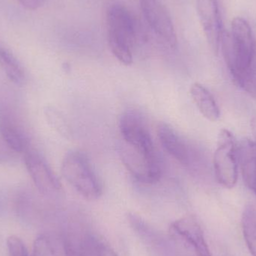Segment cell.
Listing matches in <instances>:
<instances>
[{
  "label": "cell",
  "mask_w": 256,
  "mask_h": 256,
  "mask_svg": "<svg viewBox=\"0 0 256 256\" xmlns=\"http://www.w3.org/2000/svg\"><path fill=\"white\" fill-rule=\"evenodd\" d=\"M122 160L131 176L144 184L158 182L162 174V166L152 140L126 142L120 146Z\"/></svg>",
  "instance_id": "3957f363"
},
{
  "label": "cell",
  "mask_w": 256,
  "mask_h": 256,
  "mask_svg": "<svg viewBox=\"0 0 256 256\" xmlns=\"http://www.w3.org/2000/svg\"><path fill=\"white\" fill-rule=\"evenodd\" d=\"M245 242L252 256H256V207L246 206L242 215Z\"/></svg>",
  "instance_id": "2e32d148"
},
{
  "label": "cell",
  "mask_w": 256,
  "mask_h": 256,
  "mask_svg": "<svg viewBox=\"0 0 256 256\" xmlns=\"http://www.w3.org/2000/svg\"><path fill=\"white\" fill-rule=\"evenodd\" d=\"M238 148L232 134L222 130L218 136V148L214 156V166L218 182L232 188L238 180Z\"/></svg>",
  "instance_id": "8992f818"
},
{
  "label": "cell",
  "mask_w": 256,
  "mask_h": 256,
  "mask_svg": "<svg viewBox=\"0 0 256 256\" xmlns=\"http://www.w3.org/2000/svg\"><path fill=\"white\" fill-rule=\"evenodd\" d=\"M0 67L14 84L21 85L25 80V72L14 56L0 46Z\"/></svg>",
  "instance_id": "9a60e30c"
},
{
  "label": "cell",
  "mask_w": 256,
  "mask_h": 256,
  "mask_svg": "<svg viewBox=\"0 0 256 256\" xmlns=\"http://www.w3.org/2000/svg\"><path fill=\"white\" fill-rule=\"evenodd\" d=\"M7 246L10 256H28L26 246L18 236L8 238Z\"/></svg>",
  "instance_id": "d6986e66"
},
{
  "label": "cell",
  "mask_w": 256,
  "mask_h": 256,
  "mask_svg": "<svg viewBox=\"0 0 256 256\" xmlns=\"http://www.w3.org/2000/svg\"><path fill=\"white\" fill-rule=\"evenodd\" d=\"M18 156V152H15L0 135V164L14 162Z\"/></svg>",
  "instance_id": "ffe728a7"
},
{
  "label": "cell",
  "mask_w": 256,
  "mask_h": 256,
  "mask_svg": "<svg viewBox=\"0 0 256 256\" xmlns=\"http://www.w3.org/2000/svg\"><path fill=\"white\" fill-rule=\"evenodd\" d=\"M190 94L202 115L210 122H216L220 116L218 104L212 93L202 85L194 84Z\"/></svg>",
  "instance_id": "5bb4252c"
},
{
  "label": "cell",
  "mask_w": 256,
  "mask_h": 256,
  "mask_svg": "<svg viewBox=\"0 0 256 256\" xmlns=\"http://www.w3.org/2000/svg\"><path fill=\"white\" fill-rule=\"evenodd\" d=\"M33 256H58L50 238L40 234L33 244Z\"/></svg>",
  "instance_id": "ac0fdd59"
},
{
  "label": "cell",
  "mask_w": 256,
  "mask_h": 256,
  "mask_svg": "<svg viewBox=\"0 0 256 256\" xmlns=\"http://www.w3.org/2000/svg\"><path fill=\"white\" fill-rule=\"evenodd\" d=\"M0 135L18 154L26 152L28 140L15 110L0 99Z\"/></svg>",
  "instance_id": "9c48e42d"
},
{
  "label": "cell",
  "mask_w": 256,
  "mask_h": 256,
  "mask_svg": "<svg viewBox=\"0 0 256 256\" xmlns=\"http://www.w3.org/2000/svg\"><path fill=\"white\" fill-rule=\"evenodd\" d=\"M251 129H252V135H254L256 142V117L251 122Z\"/></svg>",
  "instance_id": "7402d4cb"
},
{
  "label": "cell",
  "mask_w": 256,
  "mask_h": 256,
  "mask_svg": "<svg viewBox=\"0 0 256 256\" xmlns=\"http://www.w3.org/2000/svg\"><path fill=\"white\" fill-rule=\"evenodd\" d=\"M221 46L234 80L256 98V42L248 21L242 18H234L231 32H222Z\"/></svg>",
  "instance_id": "6da1fadb"
},
{
  "label": "cell",
  "mask_w": 256,
  "mask_h": 256,
  "mask_svg": "<svg viewBox=\"0 0 256 256\" xmlns=\"http://www.w3.org/2000/svg\"><path fill=\"white\" fill-rule=\"evenodd\" d=\"M110 48L116 58L124 66L132 63V48L138 38V25L132 14L122 4L109 8L106 14Z\"/></svg>",
  "instance_id": "7a4b0ae2"
},
{
  "label": "cell",
  "mask_w": 256,
  "mask_h": 256,
  "mask_svg": "<svg viewBox=\"0 0 256 256\" xmlns=\"http://www.w3.org/2000/svg\"><path fill=\"white\" fill-rule=\"evenodd\" d=\"M158 136L160 142L168 154L185 166L192 165V148L172 128L166 123H161L158 127Z\"/></svg>",
  "instance_id": "7c38bea8"
},
{
  "label": "cell",
  "mask_w": 256,
  "mask_h": 256,
  "mask_svg": "<svg viewBox=\"0 0 256 256\" xmlns=\"http://www.w3.org/2000/svg\"><path fill=\"white\" fill-rule=\"evenodd\" d=\"M62 174L69 184L86 200H96L102 195V182L84 152H68L62 162Z\"/></svg>",
  "instance_id": "277c9868"
},
{
  "label": "cell",
  "mask_w": 256,
  "mask_h": 256,
  "mask_svg": "<svg viewBox=\"0 0 256 256\" xmlns=\"http://www.w3.org/2000/svg\"><path fill=\"white\" fill-rule=\"evenodd\" d=\"M196 10L208 42L218 54L224 32L218 0H196Z\"/></svg>",
  "instance_id": "8fae6325"
},
{
  "label": "cell",
  "mask_w": 256,
  "mask_h": 256,
  "mask_svg": "<svg viewBox=\"0 0 256 256\" xmlns=\"http://www.w3.org/2000/svg\"><path fill=\"white\" fill-rule=\"evenodd\" d=\"M170 231L174 238L191 248L196 256H212L202 230L192 216L174 221L170 226Z\"/></svg>",
  "instance_id": "30bf717a"
},
{
  "label": "cell",
  "mask_w": 256,
  "mask_h": 256,
  "mask_svg": "<svg viewBox=\"0 0 256 256\" xmlns=\"http://www.w3.org/2000/svg\"><path fill=\"white\" fill-rule=\"evenodd\" d=\"M242 176L246 186L256 195V142L245 140L238 148Z\"/></svg>",
  "instance_id": "4fadbf2b"
},
{
  "label": "cell",
  "mask_w": 256,
  "mask_h": 256,
  "mask_svg": "<svg viewBox=\"0 0 256 256\" xmlns=\"http://www.w3.org/2000/svg\"><path fill=\"white\" fill-rule=\"evenodd\" d=\"M64 250L66 256H118L96 233L80 224L68 227Z\"/></svg>",
  "instance_id": "5b68a950"
},
{
  "label": "cell",
  "mask_w": 256,
  "mask_h": 256,
  "mask_svg": "<svg viewBox=\"0 0 256 256\" xmlns=\"http://www.w3.org/2000/svg\"><path fill=\"white\" fill-rule=\"evenodd\" d=\"M45 118L49 126L58 134L66 138L70 136V129L67 120L60 111L52 106H46L44 110Z\"/></svg>",
  "instance_id": "e0dca14e"
},
{
  "label": "cell",
  "mask_w": 256,
  "mask_h": 256,
  "mask_svg": "<svg viewBox=\"0 0 256 256\" xmlns=\"http://www.w3.org/2000/svg\"><path fill=\"white\" fill-rule=\"evenodd\" d=\"M26 10H36L44 6L46 0H16Z\"/></svg>",
  "instance_id": "44dd1931"
},
{
  "label": "cell",
  "mask_w": 256,
  "mask_h": 256,
  "mask_svg": "<svg viewBox=\"0 0 256 256\" xmlns=\"http://www.w3.org/2000/svg\"><path fill=\"white\" fill-rule=\"evenodd\" d=\"M24 162L28 174L40 194L50 196L61 190L60 180L38 152L28 149L24 153Z\"/></svg>",
  "instance_id": "ba28073f"
},
{
  "label": "cell",
  "mask_w": 256,
  "mask_h": 256,
  "mask_svg": "<svg viewBox=\"0 0 256 256\" xmlns=\"http://www.w3.org/2000/svg\"><path fill=\"white\" fill-rule=\"evenodd\" d=\"M144 19L154 32L170 48H176L177 36L168 10L160 0H140Z\"/></svg>",
  "instance_id": "52a82bcc"
}]
</instances>
